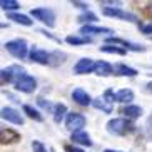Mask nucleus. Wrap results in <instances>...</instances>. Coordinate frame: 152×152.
Returning a JSON list of instances; mask_svg holds the SVG:
<instances>
[{"label":"nucleus","instance_id":"obj_4","mask_svg":"<svg viewBox=\"0 0 152 152\" xmlns=\"http://www.w3.org/2000/svg\"><path fill=\"white\" fill-rule=\"evenodd\" d=\"M7 52L10 55H14L15 58H25L27 57V42L23 40V39H15V40H10L4 45Z\"/></svg>","mask_w":152,"mask_h":152},{"label":"nucleus","instance_id":"obj_11","mask_svg":"<svg viewBox=\"0 0 152 152\" xmlns=\"http://www.w3.org/2000/svg\"><path fill=\"white\" fill-rule=\"evenodd\" d=\"M2 119L10 124H15V125H22L23 124V117L20 115V112H17L15 109L12 107H4L2 109Z\"/></svg>","mask_w":152,"mask_h":152},{"label":"nucleus","instance_id":"obj_7","mask_svg":"<svg viewBox=\"0 0 152 152\" xmlns=\"http://www.w3.org/2000/svg\"><path fill=\"white\" fill-rule=\"evenodd\" d=\"M105 44H110V45H119L125 50H134V52H145V47L140 44H134V42H129L125 39H119V37H107L105 39Z\"/></svg>","mask_w":152,"mask_h":152},{"label":"nucleus","instance_id":"obj_35","mask_svg":"<svg viewBox=\"0 0 152 152\" xmlns=\"http://www.w3.org/2000/svg\"><path fill=\"white\" fill-rule=\"evenodd\" d=\"M145 90H147V92H151V94H152V82H149V84L145 85Z\"/></svg>","mask_w":152,"mask_h":152},{"label":"nucleus","instance_id":"obj_24","mask_svg":"<svg viewBox=\"0 0 152 152\" xmlns=\"http://www.w3.org/2000/svg\"><path fill=\"white\" fill-rule=\"evenodd\" d=\"M65 42L70 45H84V44H89L90 39L85 35H69L67 39H65Z\"/></svg>","mask_w":152,"mask_h":152},{"label":"nucleus","instance_id":"obj_3","mask_svg":"<svg viewBox=\"0 0 152 152\" xmlns=\"http://www.w3.org/2000/svg\"><path fill=\"white\" fill-rule=\"evenodd\" d=\"M30 15L35 20H40L44 25H47L49 28L55 27V14L52 9H47V7H40V9H34L30 12Z\"/></svg>","mask_w":152,"mask_h":152},{"label":"nucleus","instance_id":"obj_30","mask_svg":"<svg viewBox=\"0 0 152 152\" xmlns=\"http://www.w3.org/2000/svg\"><path fill=\"white\" fill-rule=\"evenodd\" d=\"M37 102H39V105H40L42 109H45V110H49V112H52V114H54V107H55V105H52L50 102H45L44 99H39Z\"/></svg>","mask_w":152,"mask_h":152},{"label":"nucleus","instance_id":"obj_32","mask_svg":"<svg viewBox=\"0 0 152 152\" xmlns=\"http://www.w3.org/2000/svg\"><path fill=\"white\" fill-rule=\"evenodd\" d=\"M72 5H75V7H79V9L85 10V12H89V10H87V7H89V5L85 4V2H79V0H72Z\"/></svg>","mask_w":152,"mask_h":152},{"label":"nucleus","instance_id":"obj_33","mask_svg":"<svg viewBox=\"0 0 152 152\" xmlns=\"http://www.w3.org/2000/svg\"><path fill=\"white\" fill-rule=\"evenodd\" d=\"M64 149H65V152H84L82 149L75 147V145H70V144H67V145H64Z\"/></svg>","mask_w":152,"mask_h":152},{"label":"nucleus","instance_id":"obj_22","mask_svg":"<svg viewBox=\"0 0 152 152\" xmlns=\"http://www.w3.org/2000/svg\"><path fill=\"white\" fill-rule=\"evenodd\" d=\"M23 114H27V117H30L32 121H35V122H42V121H44L42 114L39 110H35L32 105H23Z\"/></svg>","mask_w":152,"mask_h":152},{"label":"nucleus","instance_id":"obj_17","mask_svg":"<svg viewBox=\"0 0 152 152\" xmlns=\"http://www.w3.org/2000/svg\"><path fill=\"white\" fill-rule=\"evenodd\" d=\"M95 74L97 75H102V77H107V75H112V72H114V67H112L109 62H105V60H99L97 64H95Z\"/></svg>","mask_w":152,"mask_h":152},{"label":"nucleus","instance_id":"obj_6","mask_svg":"<svg viewBox=\"0 0 152 152\" xmlns=\"http://www.w3.org/2000/svg\"><path fill=\"white\" fill-rule=\"evenodd\" d=\"M85 122L87 121H85V117L82 114L70 112V114H67V119H65V127L74 134V132H80L82 127H85Z\"/></svg>","mask_w":152,"mask_h":152},{"label":"nucleus","instance_id":"obj_16","mask_svg":"<svg viewBox=\"0 0 152 152\" xmlns=\"http://www.w3.org/2000/svg\"><path fill=\"white\" fill-rule=\"evenodd\" d=\"M114 74L115 75H122V77H135L137 70L129 67V65H125V64H117V65H114Z\"/></svg>","mask_w":152,"mask_h":152},{"label":"nucleus","instance_id":"obj_31","mask_svg":"<svg viewBox=\"0 0 152 152\" xmlns=\"http://www.w3.org/2000/svg\"><path fill=\"white\" fill-rule=\"evenodd\" d=\"M139 28L142 34H152V23H139Z\"/></svg>","mask_w":152,"mask_h":152},{"label":"nucleus","instance_id":"obj_25","mask_svg":"<svg viewBox=\"0 0 152 152\" xmlns=\"http://www.w3.org/2000/svg\"><path fill=\"white\" fill-rule=\"evenodd\" d=\"M65 114H67V107H65V104H55V107H54V121L55 122H60Z\"/></svg>","mask_w":152,"mask_h":152},{"label":"nucleus","instance_id":"obj_5","mask_svg":"<svg viewBox=\"0 0 152 152\" xmlns=\"http://www.w3.org/2000/svg\"><path fill=\"white\" fill-rule=\"evenodd\" d=\"M25 72H23V69L20 67V65H10V67L7 69H2V72H0V79H2V84H12V82H17L20 77L23 75Z\"/></svg>","mask_w":152,"mask_h":152},{"label":"nucleus","instance_id":"obj_9","mask_svg":"<svg viewBox=\"0 0 152 152\" xmlns=\"http://www.w3.org/2000/svg\"><path fill=\"white\" fill-rule=\"evenodd\" d=\"M104 15L112 18H119V20H127V22H137V17L130 12H125L122 9H104Z\"/></svg>","mask_w":152,"mask_h":152},{"label":"nucleus","instance_id":"obj_15","mask_svg":"<svg viewBox=\"0 0 152 152\" xmlns=\"http://www.w3.org/2000/svg\"><path fill=\"white\" fill-rule=\"evenodd\" d=\"M80 34H82V35H87V34H90V35H100V34H114V32H112L110 28H107V27H95V25H84V27L80 28Z\"/></svg>","mask_w":152,"mask_h":152},{"label":"nucleus","instance_id":"obj_34","mask_svg":"<svg viewBox=\"0 0 152 152\" xmlns=\"http://www.w3.org/2000/svg\"><path fill=\"white\" fill-rule=\"evenodd\" d=\"M145 129H147V135H149V139L152 140V114H151V117L147 119V127H145Z\"/></svg>","mask_w":152,"mask_h":152},{"label":"nucleus","instance_id":"obj_26","mask_svg":"<svg viewBox=\"0 0 152 152\" xmlns=\"http://www.w3.org/2000/svg\"><path fill=\"white\" fill-rule=\"evenodd\" d=\"M0 7L7 12V10H17L18 7H20V4L15 2V0H2V2H0Z\"/></svg>","mask_w":152,"mask_h":152},{"label":"nucleus","instance_id":"obj_20","mask_svg":"<svg viewBox=\"0 0 152 152\" xmlns=\"http://www.w3.org/2000/svg\"><path fill=\"white\" fill-rule=\"evenodd\" d=\"M121 112L127 117V119H137V117H140V114H142V109L139 107V105H127V107H124Z\"/></svg>","mask_w":152,"mask_h":152},{"label":"nucleus","instance_id":"obj_13","mask_svg":"<svg viewBox=\"0 0 152 152\" xmlns=\"http://www.w3.org/2000/svg\"><path fill=\"white\" fill-rule=\"evenodd\" d=\"M30 60L35 62V64H40V65H47V64H50V54H47V52L42 50V49L34 47V49L30 50Z\"/></svg>","mask_w":152,"mask_h":152},{"label":"nucleus","instance_id":"obj_36","mask_svg":"<svg viewBox=\"0 0 152 152\" xmlns=\"http://www.w3.org/2000/svg\"><path fill=\"white\" fill-rule=\"evenodd\" d=\"M104 152H121V151H112V149H105Z\"/></svg>","mask_w":152,"mask_h":152},{"label":"nucleus","instance_id":"obj_23","mask_svg":"<svg viewBox=\"0 0 152 152\" xmlns=\"http://www.w3.org/2000/svg\"><path fill=\"white\" fill-rule=\"evenodd\" d=\"M100 50L105 52V54H117V55H124L125 52H127L125 49H122L119 45H110V44H104L102 47H100Z\"/></svg>","mask_w":152,"mask_h":152},{"label":"nucleus","instance_id":"obj_2","mask_svg":"<svg viewBox=\"0 0 152 152\" xmlns=\"http://www.w3.org/2000/svg\"><path fill=\"white\" fill-rule=\"evenodd\" d=\"M114 102H117V100H115V94L109 89V90H105V92H104L102 97L94 99L92 105H94L95 109H99V110L105 112V114H110L112 109H114Z\"/></svg>","mask_w":152,"mask_h":152},{"label":"nucleus","instance_id":"obj_10","mask_svg":"<svg viewBox=\"0 0 152 152\" xmlns=\"http://www.w3.org/2000/svg\"><path fill=\"white\" fill-rule=\"evenodd\" d=\"M95 64L92 58H80L79 62L75 64V67H74V74H77V75H84V74H89V72L95 70Z\"/></svg>","mask_w":152,"mask_h":152},{"label":"nucleus","instance_id":"obj_21","mask_svg":"<svg viewBox=\"0 0 152 152\" xmlns=\"http://www.w3.org/2000/svg\"><path fill=\"white\" fill-rule=\"evenodd\" d=\"M9 20H14L15 23H20V25H25V27H30L32 25V20L27 17V15H22V14H14L10 12L9 14Z\"/></svg>","mask_w":152,"mask_h":152},{"label":"nucleus","instance_id":"obj_27","mask_svg":"<svg viewBox=\"0 0 152 152\" xmlns=\"http://www.w3.org/2000/svg\"><path fill=\"white\" fill-rule=\"evenodd\" d=\"M77 20H79V22H82V23L95 22V20H97V15L92 14V12H84L82 15H79V18H77Z\"/></svg>","mask_w":152,"mask_h":152},{"label":"nucleus","instance_id":"obj_29","mask_svg":"<svg viewBox=\"0 0 152 152\" xmlns=\"http://www.w3.org/2000/svg\"><path fill=\"white\" fill-rule=\"evenodd\" d=\"M121 4L122 2H119V0H115V2H114V0H102V2H100V5H109V7H105V9H121Z\"/></svg>","mask_w":152,"mask_h":152},{"label":"nucleus","instance_id":"obj_12","mask_svg":"<svg viewBox=\"0 0 152 152\" xmlns=\"http://www.w3.org/2000/svg\"><path fill=\"white\" fill-rule=\"evenodd\" d=\"M20 140V134L14 129H9V127H2L0 129V142L4 144H15Z\"/></svg>","mask_w":152,"mask_h":152},{"label":"nucleus","instance_id":"obj_1","mask_svg":"<svg viewBox=\"0 0 152 152\" xmlns=\"http://www.w3.org/2000/svg\"><path fill=\"white\" fill-rule=\"evenodd\" d=\"M135 125L129 119H112L107 122V132L112 135H125L134 130Z\"/></svg>","mask_w":152,"mask_h":152},{"label":"nucleus","instance_id":"obj_8","mask_svg":"<svg viewBox=\"0 0 152 152\" xmlns=\"http://www.w3.org/2000/svg\"><path fill=\"white\" fill-rule=\"evenodd\" d=\"M37 87V80L28 74H23L17 82H15V89L20 90V92H25V94H32Z\"/></svg>","mask_w":152,"mask_h":152},{"label":"nucleus","instance_id":"obj_14","mask_svg":"<svg viewBox=\"0 0 152 152\" xmlns=\"http://www.w3.org/2000/svg\"><path fill=\"white\" fill-rule=\"evenodd\" d=\"M72 99H74L79 105H84V107H87V105H90V104L94 102V100L90 99V95L87 94L84 89H75L72 92Z\"/></svg>","mask_w":152,"mask_h":152},{"label":"nucleus","instance_id":"obj_19","mask_svg":"<svg viewBox=\"0 0 152 152\" xmlns=\"http://www.w3.org/2000/svg\"><path fill=\"white\" fill-rule=\"evenodd\" d=\"M115 100L121 104H129L130 100H134V92L130 89H122L115 94Z\"/></svg>","mask_w":152,"mask_h":152},{"label":"nucleus","instance_id":"obj_28","mask_svg":"<svg viewBox=\"0 0 152 152\" xmlns=\"http://www.w3.org/2000/svg\"><path fill=\"white\" fill-rule=\"evenodd\" d=\"M32 151L34 152H49L40 140H34V142H32Z\"/></svg>","mask_w":152,"mask_h":152},{"label":"nucleus","instance_id":"obj_18","mask_svg":"<svg viewBox=\"0 0 152 152\" xmlns=\"http://www.w3.org/2000/svg\"><path fill=\"white\" fill-rule=\"evenodd\" d=\"M70 140L74 144H80V145H87V147H90L92 145V140H90V135L87 134V132H74L70 137Z\"/></svg>","mask_w":152,"mask_h":152}]
</instances>
